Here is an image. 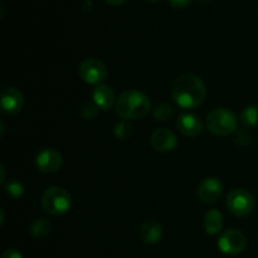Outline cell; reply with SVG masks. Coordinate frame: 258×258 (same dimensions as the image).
Returning a JSON list of instances; mask_svg holds the SVG:
<instances>
[{"instance_id": "22", "label": "cell", "mask_w": 258, "mask_h": 258, "mask_svg": "<svg viewBox=\"0 0 258 258\" xmlns=\"http://www.w3.org/2000/svg\"><path fill=\"white\" fill-rule=\"evenodd\" d=\"M251 138H249V134L246 130H238L236 131V136H234V141H236L238 145H247L249 143Z\"/></svg>"}, {"instance_id": "25", "label": "cell", "mask_w": 258, "mask_h": 258, "mask_svg": "<svg viewBox=\"0 0 258 258\" xmlns=\"http://www.w3.org/2000/svg\"><path fill=\"white\" fill-rule=\"evenodd\" d=\"M110 5H121L126 2V0H106Z\"/></svg>"}, {"instance_id": "14", "label": "cell", "mask_w": 258, "mask_h": 258, "mask_svg": "<svg viewBox=\"0 0 258 258\" xmlns=\"http://www.w3.org/2000/svg\"><path fill=\"white\" fill-rule=\"evenodd\" d=\"M163 237V228L155 221H146L140 227V238L144 243L155 244Z\"/></svg>"}, {"instance_id": "3", "label": "cell", "mask_w": 258, "mask_h": 258, "mask_svg": "<svg viewBox=\"0 0 258 258\" xmlns=\"http://www.w3.org/2000/svg\"><path fill=\"white\" fill-rule=\"evenodd\" d=\"M72 198L62 186H50L45 189L42 196V207L45 213L50 216H63L70 211Z\"/></svg>"}, {"instance_id": "19", "label": "cell", "mask_w": 258, "mask_h": 258, "mask_svg": "<svg viewBox=\"0 0 258 258\" xmlns=\"http://www.w3.org/2000/svg\"><path fill=\"white\" fill-rule=\"evenodd\" d=\"M5 193L9 198L18 199L24 194V186L22 183L17 180H10L9 183L5 185Z\"/></svg>"}, {"instance_id": "12", "label": "cell", "mask_w": 258, "mask_h": 258, "mask_svg": "<svg viewBox=\"0 0 258 258\" xmlns=\"http://www.w3.org/2000/svg\"><path fill=\"white\" fill-rule=\"evenodd\" d=\"M178 128L185 136L194 138L202 133L203 123H202L201 118L194 113H183L178 118Z\"/></svg>"}, {"instance_id": "23", "label": "cell", "mask_w": 258, "mask_h": 258, "mask_svg": "<svg viewBox=\"0 0 258 258\" xmlns=\"http://www.w3.org/2000/svg\"><path fill=\"white\" fill-rule=\"evenodd\" d=\"M191 3V0H169V4L175 9H183V8L188 7Z\"/></svg>"}, {"instance_id": "11", "label": "cell", "mask_w": 258, "mask_h": 258, "mask_svg": "<svg viewBox=\"0 0 258 258\" xmlns=\"http://www.w3.org/2000/svg\"><path fill=\"white\" fill-rule=\"evenodd\" d=\"M223 193V185L217 178H207L199 185L198 196L204 203H214L221 198Z\"/></svg>"}, {"instance_id": "16", "label": "cell", "mask_w": 258, "mask_h": 258, "mask_svg": "<svg viewBox=\"0 0 258 258\" xmlns=\"http://www.w3.org/2000/svg\"><path fill=\"white\" fill-rule=\"evenodd\" d=\"M50 231V224L48 219L39 218L35 219L32 224H30L29 233L32 234L33 238L35 239H43L49 234Z\"/></svg>"}, {"instance_id": "20", "label": "cell", "mask_w": 258, "mask_h": 258, "mask_svg": "<svg viewBox=\"0 0 258 258\" xmlns=\"http://www.w3.org/2000/svg\"><path fill=\"white\" fill-rule=\"evenodd\" d=\"M133 134V126L127 121H120L115 126V135L120 140H127Z\"/></svg>"}, {"instance_id": "24", "label": "cell", "mask_w": 258, "mask_h": 258, "mask_svg": "<svg viewBox=\"0 0 258 258\" xmlns=\"http://www.w3.org/2000/svg\"><path fill=\"white\" fill-rule=\"evenodd\" d=\"M2 258H23V256L19 251H17V249L14 248H10L7 249V251L3 253Z\"/></svg>"}, {"instance_id": "5", "label": "cell", "mask_w": 258, "mask_h": 258, "mask_svg": "<svg viewBox=\"0 0 258 258\" xmlns=\"http://www.w3.org/2000/svg\"><path fill=\"white\" fill-rule=\"evenodd\" d=\"M227 207L237 217H246L254 209V199L249 191L244 189H234L229 193Z\"/></svg>"}, {"instance_id": "15", "label": "cell", "mask_w": 258, "mask_h": 258, "mask_svg": "<svg viewBox=\"0 0 258 258\" xmlns=\"http://www.w3.org/2000/svg\"><path fill=\"white\" fill-rule=\"evenodd\" d=\"M222 227H223V217H222L221 212L217 209H212L207 213L206 218H204V229L208 234L214 236L221 232Z\"/></svg>"}, {"instance_id": "18", "label": "cell", "mask_w": 258, "mask_h": 258, "mask_svg": "<svg viewBox=\"0 0 258 258\" xmlns=\"http://www.w3.org/2000/svg\"><path fill=\"white\" fill-rule=\"evenodd\" d=\"M173 113V107L169 103H159L155 110H154V117H155L156 121L165 122V121L170 120Z\"/></svg>"}, {"instance_id": "10", "label": "cell", "mask_w": 258, "mask_h": 258, "mask_svg": "<svg viewBox=\"0 0 258 258\" xmlns=\"http://www.w3.org/2000/svg\"><path fill=\"white\" fill-rule=\"evenodd\" d=\"M150 143L153 148L159 153H169L176 148L178 139H176L175 134L171 133L168 128H158L151 135Z\"/></svg>"}, {"instance_id": "8", "label": "cell", "mask_w": 258, "mask_h": 258, "mask_svg": "<svg viewBox=\"0 0 258 258\" xmlns=\"http://www.w3.org/2000/svg\"><path fill=\"white\" fill-rule=\"evenodd\" d=\"M2 111L5 115H17L24 105V96L18 88L8 87L2 92Z\"/></svg>"}, {"instance_id": "2", "label": "cell", "mask_w": 258, "mask_h": 258, "mask_svg": "<svg viewBox=\"0 0 258 258\" xmlns=\"http://www.w3.org/2000/svg\"><path fill=\"white\" fill-rule=\"evenodd\" d=\"M116 112L123 120H138L150 112L151 101L145 93L126 91L116 101Z\"/></svg>"}, {"instance_id": "7", "label": "cell", "mask_w": 258, "mask_h": 258, "mask_svg": "<svg viewBox=\"0 0 258 258\" xmlns=\"http://www.w3.org/2000/svg\"><path fill=\"white\" fill-rule=\"evenodd\" d=\"M78 73L86 83L97 85L105 80L107 76V70L101 60L96 59V58H87L80 63Z\"/></svg>"}, {"instance_id": "1", "label": "cell", "mask_w": 258, "mask_h": 258, "mask_svg": "<svg viewBox=\"0 0 258 258\" xmlns=\"http://www.w3.org/2000/svg\"><path fill=\"white\" fill-rule=\"evenodd\" d=\"M171 95L179 107L196 108L206 100L207 87L198 76L184 73L173 82Z\"/></svg>"}, {"instance_id": "9", "label": "cell", "mask_w": 258, "mask_h": 258, "mask_svg": "<svg viewBox=\"0 0 258 258\" xmlns=\"http://www.w3.org/2000/svg\"><path fill=\"white\" fill-rule=\"evenodd\" d=\"M35 164L37 168L39 169L42 173L45 174H53L57 173L60 169L63 164V158L57 150L53 149H44L40 151L35 159Z\"/></svg>"}, {"instance_id": "21", "label": "cell", "mask_w": 258, "mask_h": 258, "mask_svg": "<svg viewBox=\"0 0 258 258\" xmlns=\"http://www.w3.org/2000/svg\"><path fill=\"white\" fill-rule=\"evenodd\" d=\"M98 113V107L93 103H86L83 105V107L81 108V116H82L85 120H93V118L97 117Z\"/></svg>"}, {"instance_id": "4", "label": "cell", "mask_w": 258, "mask_h": 258, "mask_svg": "<svg viewBox=\"0 0 258 258\" xmlns=\"http://www.w3.org/2000/svg\"><path fill=\"white\" fill-rule=\"evenodd\" d=\"M207 128L214 135L227 136L236 133L238 120L237 116L228 108H217L207 116Z\"/></svg>"}, {"instance_id": "13", "label": "cell", "mask_w": 258, "mask_h": 258, "mask_svg": "<svg viewBox=\"0 0 258 258\" xmlns=\"http://www.w3.org/2000/svg\"><path fill=\"white\" fill-rule=\"evenodd\" d=\"M92 98L95 105L103 111L110 110L115 103V93L112 88L106 85H98L93 90Z\"/></svg>"}, {"instance_id": "26", "label": "cell", "mask_w": 258, "mask_h": 258, "mask_svg": "<svg viewBox=\"0 0 258 258\" xmlns=\"http://www.w3.org/2000/svg\"><path fill=\"white\" fill-rule=\"evenodd\" d=\"M149 2H151V3H158L159 0H149Z\"/></svg>"}, {"instance_id": "6", "label": "cell", "mask_w": 258, "mask_h": 258, "mask_svg": "<svg viewBox=\"0 0 258 258\" xmlns=\"http://www.w3.org/2000/svg\"><path fill=\"white\" fill-rule=\"evenodd\" d=\"M247 239L242 232L237 229H228L218 239V248L228 256H237L246 248Z\"/></svg>"}, {"instance_id": "17", "label": "cell", "mask_w": 258, "mask_h": 258, "mask_svg": "<svg viewBox=\"0 0 258 258\" xmlns=\"http://www.w3.org/2000/svg\"><path fill=\"white\" fill-rule=\"evenodd\" d=\"M241 121L244 126L253 127L258 125V105L247 106L241 113Z\"/></svg>"}]
</instances>
